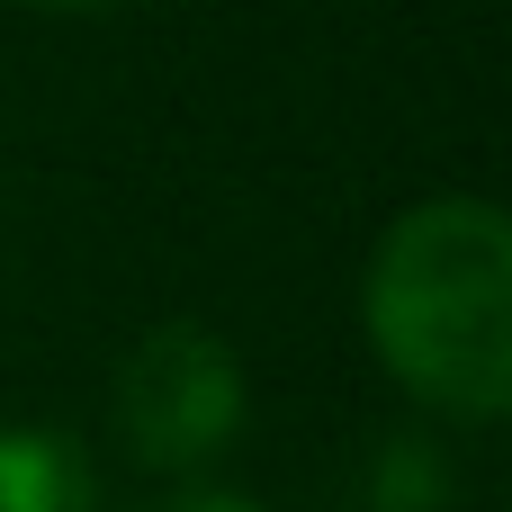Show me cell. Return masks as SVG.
Segmentation results:
<instances>
[{"label": "cell", "mask_w": 512, "mask_h": 512, "mask_svg": "<svg viewBox=\"0 0 512 512\" xmlns=\"http://www.w3.org/2000/svg\"><path fill=\"white\" fill-rule=\"evenodd\" d=\"M369 342L396 387L450 423L512 405V225L495 198H423L369 261Z\"/></svg>", "instance_id": "obj_1"}, {"label": "cell", "mask_w": 512, "mask_h": 512, "mask_svg": "<svg viewBox=\"0 0 512 512\" xmlns=\"http://www.w3.org/2000/svg\"><path fill=\"white\" fill-rule=\"evenodd\" d=\"M243 405H252L243 360L207 324H162L117 369V441L162 477H198L207 459H225L243 432Z\"/></svg>", "instance_id": "obj_2"}, {"label": "cell", "mask_w": 512, "mask_h": 512, "mask_svg": "<svg viewBox=\"0 0 512 512\" xmlns=\"http://www.w3.org/2000/svg\"><path fill=\"white\" fill-rule=\"evenodd\" d=\"M0 512H99V477H90L81 441L45 432V423H9L0 432Z\"/></svg>", "instance_id": "obj_3"}, {"label": "cell", "mask_w": 512, "mask_h": 512, "mask_svg": "<svg viewBox=\"0 0 512 512\" xmlns=\"http://www.w3.org/2000/svg\"><path fill=\"white\" fill-rule=\"evenodd\" d=\"M450 495H459V477H450L441 441H423V432H387L360 468V512H450Z\"/></svg>", "instance_id": "obj_4"}, {"label": "cell", "mask_w": 512, "mask_h": 512, "mask_svg": "<svg viewBox=\"0 0 512 512\" xmlns=\"http://www.w3.org/2000/svg\"><path fill=\"white\" fill-rule=\"evenodd\" d=\"M162 512H261L252 495H225V486H189V495H171Z\"/></svg>", "instance_id": "obj_5"}, {"label": "cell", "mask_w": 512, "mask_h": 512, "mask_svg": "<svg viewBox=\"0 0 512 512\" xmlns=\"http://www.w3.org/2000/svg\"><path fill=\"white\" fill-rule=\"evenodd\" d=\"M36 9H99V0H36Z\"/></svg>", "instance_id": "obj_6"}]
</instances>
